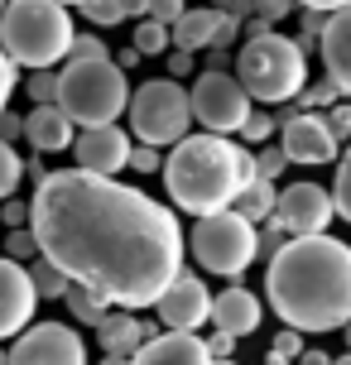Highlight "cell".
<instances>
[{"label": "cell", "instance_id": "cell-33", "mask_svg": "<svg viewBox=\"0 0 351 365\" xmlns=\"http://www.w3.org/2000/svg\"><path fill=\"white\" fill-rule=\"evenodd\" d=\"M332 207H337V217H342V221H351V159H347V154H342V168H337Z\"/></svg>", "mask_w": 351, "mask_h": 365}, {"label": "cell", "instance_id": "cell-30", "mask_svg": "<svg viewBox=\"0 0 351 365\" xmlns=\"http://www.w3.org/2000/svg\"><path fill=\"white\" fill-rule=\"evenodd\" d=\"M24 87H29V101L34 106H58V68L54 73H29Z\"/></svg>", "mask_w": 351, "mask_h": 365}, {"label": "cell", "instance_id": "cell-41", "mask_svg": "<svg viewBox=\"0 0 351 365\" xmlns=\"http://www.w3.org/2000/svg\"><path fill=\"white\" fill-rule=\"evenodd\" d=\"M231 351H236L231 336H222V331H212V336H207V356H212V361H231Z\"/></svg>", "mask_w": 351, "mask_h": 365}, {"label": "cell", "instance_id": "cell-1", "mask_svg": "<svg viewBox=\"0 0 351 365\" xmlns=\"http://www.w3.org/2000/svg\"><path fill=\"white\" fill-rule=\"evenodd\" d=\"M29 231L39 259L121 312L154 308L183 274V226L164 202L82 168H58L34 187Z\"/></svg>", "mask_w": 351, "mask_h": 365}, {"label": "cell", "instance_id": "cell-38", "mask_svg": "<svg viewBox=\"0 0 351 365\" xmlns=\"http://www.w3.org/2000/svg\"><path fill=\"white\" fill-rule=\"evenodd\" d=\"M15 82H19V68H15L5 53H0V115H5V106H10V91H15Z\"/></svg>", "mask_w": 351, "mask_h": 365}, {"label": "cell", "instance_id": "cell-16", "mask_svg": "<svg viewBox=\"0 0 351 365\" xmlns=\"http://www.w3.org/2000/svg\"><path fill=\"white\" fill-rule=\"evenodd\" d=\"M322 48V68H327V82H332L342 96H351V5H337L327 29L317 38Z\"/></svg>", "mask_w": 351, "mask_h": 365}, {"label": "cell", "instance_id": "cell-12", "mask_svg": "<svg viewBox=\"0 0 351 365\" xmlns=\"http://www.w3.org/2000/svg\"><path fill=\"white\" fill-rule=\"evenodd\" d=\"M154 308H159V322L168 331H193L198 336V327L212 317V293H207V284L198 274H178Z\"/></svg>", "mask_w": 351, "mask_h": 365}, {"label": "cell", "instance_id": "cell-20", "mask_svg": "<svg viewBox=\"0 0 351 365\" xmlns=\"http://www.w3.org/2000/svg\"><path fill=\"white\" fill-rule=\"evenodd\" d=\"M96 341L106 356H121V361H135V351L149 341V327L135 317V312H111L101 327H96Z\"/></svg>", "mask_w": 351, "mask_h": 365}, {"label": "cell", "instance_id": "cell-25", "mask_svg": "<svg viewBox=\"0 0 351 365\" xmlns=\"http://www.w3.org/2000/svg\"><path fill=\"white\" fill-rule=\"evenodd\" d=\"M140 58H159V53H168V29L164 24H154V19H140L135 24V43H130Z\"/></svg>", "mask_w": 351, "mask_h": 365}, {"label": "cell", "instance_id": "cell-31", "mask_svg": "<svg viewBox=\"0 0 351 365\" xmlns=\"http://www.w3.org/2000/svg\"><path fill=\"white\" fill-rule=\"evenodd\" d=\"M5 259H15V264H24V259H39V240H34V231H29V226L5 236Z\"/></svg>", "mask_w": 351, "mask_h": 365}, {"label": "cell", "instance_id": "cell-28", "mask_svg": "<svg viewBox=\"0 0 351 365\" xmlns=\"http://www.w3.org/2000/svg\"><path fill=\"white\" fill-rule=\"evenodd\" d=\"M77 10H82V19H92V24H121V19H130L126 0H82Z\"/></svg>", "mask_w": 351, "mask_h": 365}, {"label": "cell", "instance_id": "cell-11", "mask_svg": "<svg viewBox=\"0 0 351 365\" xmlns=\"http://www.w3.org/2000/svg\"><path fill=\"white\" fill-rule=\"evenodd\" d=\"M10 365H87V341L68 322H34L5 351Z\"/></svg>", "mask_w": 351, "mask_h": 365}, {"label": "cell", "instance_id": "cell-22", "mask_svg": "<svg viewBox=\"0 0 351 365\" xmlns=\"http://www.w3.org/2000/svg\"><path fill=\"white\" fill-rule=\"evenodd\" d=\"M275 202H279L275 182L255 178V182H250V187H245V192L236 197V207H231V212H236V217H245L250 226H255V221H270V217H275Z\"/></svg>", "mask_w": 351, "mask_h": 365}, {"label": "cell", "instance_id": "cell-6", "mask_svg": "<svg viewBox=\"0 0 351 365\" xmlns=\"http://www.w3.org/2000/svg\"><path fill=\"white\" fill-rule=\"evenodd\" d=\"M236 82L250 101H294L308 87V53L298 48V38L284 34L245 38L236 53Z\"/></svg>", "mask_w": 351, "mask_h": 365}, {"label": "cell", "instance_id": "cell-47", "mask_svg": "<svg viewBox=\"0 0 351 365\" xmlns=\"http://www.w3.org/2000/svg\"><path fill=\"white\" fill-rule=\"evenodd\" d=\"M101 365H130V361H121V356H101Z\"/></svg>", "mask_w": 351, "mask_h": 365}, {"label": "cell", "instance_id": "cell-44", "mask_svg": "<svg viewBox=\"0 0 351 365\" xmlns=\"http://www.w3.org/2000/svg\"><path fill=\"white\" fill-rule=\"evenodd\" d=\"M168 73L188 77V73H193V53H178V48H173V53H168Z\"/></svg>", "mask_w": 351, "mask_h": 365}, {"label": "cell", "instance_id": "cell-51", "mask_svg": "<svg viewBox=\"0 0 351 365\" xmlns=\"http://www.w3.org/2000/svg\"><path fill=\"white\" fill-rule=\"evenodd\" d=\"M0 365H10V356H5V351H0Z\"/></svg>", "mask_w": 351, "mask_h": 365}, {"label": "cell", "instance_id": "cell-23", "mask_svg": "<svg viewBox=\"0 0 351 365\" xmlns=\"http://www.w3.org/2000/svg\"><path fill=\"white\" fill-rule=\"evenodd\" d=\"M68 308H73V322H82V327H101L111 317V308L87 289H68Z\"/></svg>", "mask_w": 351, "mask_h": 365}, {"label": "cell", "instance_id": "cell-52", "mask_svg": "<svg viewBox=\"0 0 351 365\" xmlns=\"http://www.w3.org/2000/svg\"><path fill=\"white\" fill-rule=\"evenodd\" d=\"M212 365H236V361H212Z\"/></svg>", "mask_w": 351, "mask_h": 365}, {"label": "cell", "instance_id": "cell-32", "mask_svg": "<svg viewBox=\"0 0 351 365\" xmlns=\"http://www.w3.org/2000/svg\"><path fill=\"white\" fill-rule=\"evenodd\" d=\"M284 168H289V159H284V149H279V145H265V149L255 154V178L275 182L279 173H284Z\"/></svg>", "mask_w": 351, "mask_h": 365}, {"label": "cell", "instance_id": "cell-15", "mask_svg": "<svg viewBox=\"0 0 351 365\" xmlns=\"http://www.w3.org/2000/svg\"><path fill=\"white\" fill-rule=\"evenodd\" d=\"M77 149V168L92 173V178H111L130 164V135L121 125H106V130H82L73 140Z\"/></svg>", "mask_w": 351, "mask_h": 365}, {"label": "cell", "instance_id": "cell-45", "mask_svg": "<svg viewBox=\"0 0 351 365\" xmlns=\"http://www.w3.org/2000/svg\"><path fill=\"white\" fill-rule=\"evenodd\" d=\"M298 365H332V356H327V351H303Z\"/></svg>", "mask_w": 351, "mask_h": 365}, {"label": "cell", "instance_id": "cell-19", "mask_svg": "<svg viewBox=\"0 0 351 365\" xmlns=\"http://www.w3.org/2000/svg\"><path fill=\"white\" fill-rule=\"evenodd\" d=\"M24 140L34 145V154H58V149H73V120L58 106H34L24 115Z\"/></svg>", "mask_w": 351, "mask_h": 365}, {"label": "cell", "instance_id": "cell-18", "mask_svg": "<svg viewBox=\"0 0 351 365\" xmlns=\"http://www.w3.org/2000/svg\"><path fill=\"white\" fill-rule=\"evenodd\" d=\"M130 365H212V356H207V341L193 331H159L135 351Z\"/></svg>", "mask_w": 351, "mask_h": 365}, {"label": "cell", "instance_id": "cell-5", "mask_svg": "<svg viewBox=\"0 0 351 365\" xmlns=\"http://www.w3.org/2000/svg\"><path fill=\"white\" fill-rule=\"evenodd\" d=\"M126 106H130V82L116 68V58H106V63H63L58 68V110L77 130L116 125V115Z\"/></svg>", "mask_w": 351, "mask_h": 365}, {"label": "cell", "instance_id": "cell-2", "mask_svg": "<svg viewBox=\"0 0 351 365\" xmlns=\"http://www.w3.org/2000/svg\"><path fill=\"white\" fill-rule=\"evenodd\" d=\"M265 298L298 336L342 331L351 322V245L337 236L284 240L265 269Z\"/></svg>", "mask_w": 351, "mask_h": 365}, {"label": "cell", "instance_id": "cell-13", "mask_svg": "<svg viewBox=\"0 0 351 365\" xmlns=\"http://www.w3.org/2000/svg\"><path fill=\"white\" fill-rule=\"evenodd\" d=\"M34 303L39 293L29 284V269L0 255V341L34 327Z\"/></svg>", "mask_w": 351, "mask_h": 365}, {"label": "cell", "instance_id": "cell-7", "mask_svg": "<svg viewBox=\"0 0 351 365\" xmlns=\"http://www.w3.org/2000/svg\"><path fill=\"white\" fill-rule=\"evenodd\" d=\"M130 130L135 140L149 149H173L188 140V125H193V106H188V91L173 82V77H154L140 91H130Z\"/></svg>", "mask_w": 351, "mask_h": 365}, {"label": "cell", "instance_id": "cell-35", "mask_svg": "<svg viewBox=\"0 0 351 365\" xmlns=\"http://www.w3.org/2000/svg\"><path fill=\"white\" fill-rule=\"evenodd\" d=\"M303 336H298V331H275V346H270V356H275V361H289V365H298V356H303Z\"/></svg>", "mask_w": 351, "mask_h": 365}, {"label": "cell", "instance_id": "cell-9", "mask_svg": "<svg viewBox=\"0 0 351 365\" xmlns=\"http://www.w3.org/2000/svg\"><path fill=\"white\" fill-rule=\"evenodd\" d=\"M193 120H203V135H240V125L250 120L255 101L245 96V87L236 82V73H203L188 91Z\"/></svg>", "mask_w": 351, "mask_h": 365}, {"label": "cell", "instance_id": "cell-50", "mask_svg": "<svg viewBox=\"0 0 351 365\" xmlns=\"http://www.w3.org/2000/svg\"><path fill=\"white\" fill-rule=\"evenodd\" d=\"M265 365H289V361H275V356H270V361H265Z\"/></svg>", "mask_w": 351, "mask_h": 365}, {"label": "cell", "instance_id": "cell-43", "mask_svg": "<svg viewBox=\"0 0 351 365\" xmlns=\"http://www.w3.org/2000/svg\"><path fill=\"white\" fill-rule=\"evenodd\" d=\"M279 250H284V231H275V226H270V231L260 236V255H270V259H275Z\"/></svg>", "mask_w": 351, "mask_h": 365}, {"label": "cell", "instance_id": "cell-48", "mask_svg": "<svg viewBox=\"0 0 351 365\" xmlns=\"http://www.w3.org/2000/svg\"><path fill=\"white\" fill-rule=\"evenodd\" d=\"M332 365H351V351H347V356H337V361Z\"/></svg>", "mask_w": 351, "mask_h": 365}, {"label": "cell", "instance_id": "cell-29", "mask_svg": "<svg viewBox=\"0 0 351 365\" xmlns=\"http://www.w3.org/2000/svg\"><path fill=\"white\" fill-rule=\"evenodd\" d=\"M106 58H111V48L96 34H77L73 48H68V63H106Z\"/></svg>", "mask_w": 351, "mask_h": 365}, {"label": "cell", "instance_id": "cell-17", "mask_svg": "<svg viewBox=\"0 0 351 365\" xmlns=\"http://www.w3.org/2000/svg\"><path fill=\"white\" fill-rule=\"evenodd\" d=\"M260 317H265L260 298L250 289H240V284H231V289H222L212 298V322H217V331L231 336V341H245V336L260 327Z\"/></svg>", "mask_w": 351, "mask_h": 365}, {"label": "cell", "instance_id": "cell-42", "mask_svg": "<svg viewBox=\"0 0 351 365\" xmlns=\"http://www.w3.org/2000/svg\"><path fill=\"white\" fill-rule=\"evenodd\" d=\"M19 135H24V115H10V110H5V115H0V145H10Z\"/></svg>", "mask_w": 351, "mask_h": 365}, {"label": "cell", "instance_id": "cell-53", "mask_svg": "<svg viewBox=\"0 0 351 365\" xmlns=\"http://www.w3.org/2000/svg\"><path fill=\"white\" fill-rule=\"evenodd\" d=\"M347 159H351V145H347Z\"/></svg>", "mask_w": 351, "mask_h": 365}, {"label": "cell", "instance_id": "cell-26", "mask_svg": "<svg viewBox=\"0 0 351 365\" xmlns=\"http://www.w3.org/2000/svg\"><path fill=\"white\" fill-rule=\"evenodd\" d=\"M303 115H313V110H332V106H342V91L332 87V82H308V87L298 91V101H294Z\"/></svg>", "mask_w": 351, "mask_h": 365}, {"label": "cell", "instance_id": "cell-3", "mask_svg": "<svg viewBox=\"0 0 351 365\" xmlns=\"http://www.w3.org/2000/svg\"><path fill=\"white\" fill-rule=\"evenodd\" d=\"M159 173H164L168 202L203 221L217 212H231L236 197L255 182V154L222 135H188L183 145L168 149Z\"/></svg>", "mask_w": 351, "mask_h": 365}, {"label": "cell", "instance_id": "cell-8", "mask_svg": "<svg viewBox=\"0 0 351 365\" xmlns=\"http://www.w3.org/2000/svg\"><path fill=\"white\" fill-rule=\"evenodd\" d=\"M188 250L203 264L207 274H222V279H236L255 264L260 255V231L236 212H217V217H203L188 236Z\"/></svg>", "mask_w": 351, "mask_h": 365}, {"label": "cell", "instance_id": "cell-49", "mask_svg": "<svg viewBox=\"0 0 351 365\" xmlns=\"http://www.w3.org/2000/svg\"><path fill=\"white\" fill-rule=\"evenodd\" d=\"M342 336H347V351H351V322H347V327H342Z\"/></svg>", "mask_w": 351, "mask_h": 365}, {"label": "cell", "instance_id": "cell-4", "mask_svg": "<svg viewBox=\"0 0 351 365\" xmlns=\"http://www.w3.org/2000/svg\"><path fill=\"white\" fill-rule=\"evenodd\" d=\"M73 38V10L58 0H15L0 10V53L15 68L54 73V63H68Z\"/></svg>", "mask_w": 351, "mask_h": 365}, {"label": "cell", "instance_id": "cell-39", "mask_svg": "<svg viewBox=\"0 0 351 365\" xmlns=\"http://www.w3.org/2000/svg\"><path fill=\"white\" fill-rule=\"evenodd\" d=\"M0 221H5V226H10V231H24V226H29V202H5V207H0Z\"/></svg>", "mask_w": 351, "mask_h": 365}, {"label": "cell", "instance_id": "cell-34", "mask_svg": "<svg viewBox=\"0 0 351 365\" xmlns=\"http://www.w3.org/2000/svg\"><path fill=\"white\" fill-rule=\"evenodd\" d=\"M270 135H275V115H270V110H250V120L240 125V140H245V145H265Z\"/></svg>", "mask_w": 351, "mask_h": 365}, {"label": "cell", "instance_id": "cell-40", "mask_svg": "<svg viewBox=\"0 0 351 365\" xmlns=\"http://www.w3.org/2000/svg\"><path fill=\"white\" fill-rule=\"evenodd\" d=\"M236 34H240L236 15H226V10H222V24H217V38H212V53H222L226 43H236Z\"/></svg>", "mask_w": 351, "mask_h": 365}, {"label": "cell", "instance_id": "cell-10", "mask_svg": "<svg viewBox=\"0 0 351 365\" xmlns=\"http://www.w3.org/2000/svg\"><path fill=\"white\" fill-rule=\"evenodd\" d=\"M332 217H337V207L322 182H294V187L279 192L270 226L284 231L289 240H308V236H327V221Z\"/></svg>", "mask_w": 351, "mask_h": 365}, {"label": "cell", "instance_id": "cell-24", "mask_svg": "<svg viewBox=\"0 0 351 365\" xmlns=\"http://www.w3.org/2000/svg\"><path fill=\"white\" fill-rule=\"evenodd\" d=\"M29 284H34L39 298H68V289H73V284H68V274L54 269L49 259H34V264H29Z\"/></svg>", "mask_w": 351, "mask_h": 365}, {"label": "cell", "instance_id": "cell-14", "mask_svg": "<svg viewBox=\"0 0 351 365\" xmlns=\"http://www.w3.org/2000/svg\"><path fill=\"white\" fill-rule=\"evenodd\" d=\"M279 149H284L289 164L317 168V164H332L342 145L332 140V130H327L322 115H294V120L284 125V135H279Z\"/></svg>", "mask_w": 351, "mask_h": 365}, {"label": "cell", "instance_id": "cell-37", "mask_svg": "<svg viewBox=\"0 0 351 365\" xmlns=\"http://www.w3.org/2000/svg\"><path fill=\"white\" fill-rule=\"evenodd\" d=\"M126 168H135V173H159V168H164V154L149 149V145H130V164Z\"/></svg>", "mask_w": 351, "mask_h": 365}, {"label": "cell", "instance_id": "cell-27", "mask_svg": "<svg viewBox=\"0 0 351 365\" xmlns=\"http://www.w3.org/2000/svg\"><path fill=\"white\" fill-rule=\"evenodd\" d=\"M19 178H24V159L15 154V145H0V202L15 197Z\"/></svg>", "mask_w": 351, "mask_h": 365}, {"label": "cell", "instance_id": "cell-46", "mask_svg": "<svg viewBox=\"0 0 351 365\" xmlns=\"http://www.w3.org/2000/svg\"><path fill=\"white\" fill-rule=\"evenodd\" d=\"M135 63H140V53H135V48H126V53L116 58V68H121V73H126V68H135Z\"/></svg>", "mask_w": 351, "mask_h": 365}, {"label": "cell", "instance_id": "cell-36", "mask_svg": "<svg viewBox=\"0 0 351 365\" xmlns=\"http://www.w3.org/2000/svg\"><path fill=\"white\" fill-rule=\"evenodd\" d=\"M322 120H327V130H332V140H337V145H351V101L332 106L327 115H322Z\"/></svg>", "mask_w": 351, "mask_h": 365}, {"label": "cell", "instance_id": "cell-21", "mask_svg": "<svg viewBox=\"0 0 351 365\" xmlns=\"http://www.w3.org/2000/svg\"><path fill=\"white\" fill-rule=\"evenodd\" d=\"M217 24H222V10H183V19L168 29V38L178 53H198V48H212Z\"/></svg>", "mask_w": 351, "mask_h": 365}, {"label": "cell", "instance_id": "cell-54", "mask_svg": "<svg viewBox=\"0 0 351 365\" xmlns=\"http://www.w3.org/2000/svg\"><path fill=\"white\" fill-rule=\"evenodd\" d=\"M0 10H5V5H0Z\"/></svg>", "mask_w": 351, "mask_h": 365}]
</instances>
